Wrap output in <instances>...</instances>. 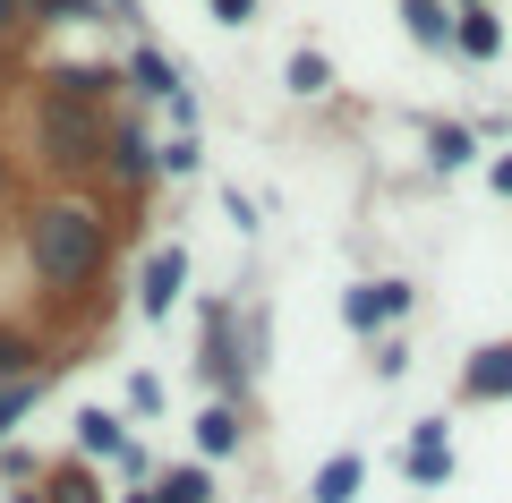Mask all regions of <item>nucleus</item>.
<instances>
[{"mask_svg":"<svg viewBox=\"0 0 512 503\" xmlns=\"http://www.w3.org/2000/svg\"><path fill=\"white\" fill-rule=\"evenodd\" d=\"M180 282H188V256H180V248H163V256L146 265V307H154V316L180 299Z\"/></svg>","mask_w":512,"mask_h":503,"instance_id":"nucleus-4","label":"nucleus"},{"mask_svg":"<svg viewBox=\"0 0 512 503\" xmlns=\"http://www.w3.org/2000/svg\"><path fill=\"white\" fill-rule=\"evenodd\" d=\"M26 256H35L43 282H86L94 256H103V222H94L86 205H43V214L26 222Z\"/></svg>","mask_w":512,"mask_h":503,"instance_id":"nucleus-1","label":"nucleus"},{"mask_svg":"<svg viewBox=\"0 0 512 503\" xmlns=\"http://www.w3.org/2000/svg\"><path fill=\"white\" fill-rule=\"evenodd\" d=\"M444 469H453V452H444V427H419V444H410V478L436 486Z\"/></svg>","mask_w":512,"mask_h":503,"instance_id":"nucleus-5","label":"nucleus"},{"mask_svg":"<svg viewBox=\"0 0 512 503\" xmlns=\"http://www.w3.org/2000/svg\"><path fill=\"white\" fill-rule=\"evenodd\" d=\"M410 35H419V43H444V35H453V18H444L436 0H410Z\"/></svg>","mask_w":512,"mask_h":503,"instance_id":"nucleus-10","label":"nucleus"},{"mask_svg":"<svg viewBox=\"0 0 512 503\" xmlns=\"http://www.w3.org/2000/svg\"><path fill=\"white\" fill-rule=\"evenodd\" d=\"M495 188H504V197H512V162H495Z\"/></svg>","mask_w":512,"mask_h":503,"instance_id":"nucleus-17","label":"nucleus"},{"mask_svg":"<svg viewBox=\"0 0 512 503\" xmlns=\"http://www.w3.org/2000/svg\"><path fill=\"white\" fill-rule=\"evenodd\" d=\"M43 145H52V162L86 171V162H103V120H94L77 94H52V103H43Z\"/></svg>","mask_w":512,"mask_h":503,"instance_id":"nucleus-2","label":"nucleus"},{"mask_svg":"<svg viewBox=\"0 0 512 503\" xmlns=\"http://www.w3.org/2000/svg\"><path fill=\"white\" fill-rule=\"evenodd\" d=\"M77 444H86V452H111V461H120V452H128V435H120V418L86 410V418H77Z\"/></svg>","mask_w":512,"mask_h":503,"instance_id":"nucleus-7","label":"nucleus"},{"mask_svg":"<svg viewBox=\"0 0 512 503\" xmlns=\"http://www.w3.org/2000/svg\"><path fill=\"white\" fill-rule=\"evenodd\" d=\"M461 393H470V401H495V393H512V342L478 350V367L461 376Z\"/></svg>","mask_w":512,"mask_h":503,"instance_id":"nucleus-3","label":"nucleus"},{"mask_svg":"<svg viewBox=\"0 0 512 503\" xmlns=\"http://www.w3.org/2000/svg\"><path fill=\"white\" fill-rule=\"evenodd\" d=\"M9 367H26V342H9V333H0V376H9Z\"/></svg>","mask_w":512,"mask_h":503,"instance_id":"nucleus-16","label":"nucleus"},{"mask_svg":"<svg viewBox=\"0 0 512 503\" xmlns=\"http://www.w3.org/2000/svg\"><path fill=\"white\" fill-rule=\"evenodd\" d=\"M436 162L461 171V162H470V128H436Z\"/></svg>","mask_w":512,"mask_h":503,"instance_id":"nucleus-14","label":"nucleus"},{"mask_svg":"<svg viewBox=\"0 0 512 503\" xmlns=\"http://www.w3.org/2000/svg\"><path fill=\"white\" fill-rule=\"evenodd\" d=\"M291 86H299V94H325V86H333V69H325L316 52H299V60H291Z\"/></svg>","mask_w":512,"mask_h":503,"instance_id":"nucleus-12","label":"nucleus"},{"mask_svg":"<svg viewBox=\"0 0 512 503\" xmlns=\"http://www.w3.org/2000/svg\"><path fill=\"white\" fill-rule=\"evenodd\" d=\"M9 18H18V0H0V26H9Z\"/></svg>","mask_w":512,"mask_h":503,"instance_id":"nucleus-18","label":"nucleus"},{"mask_svg":"<svg viewBox=\"0 0 512 503\" xmlns=\"http://www.w3.org/2000/svg\"><path fill=\"white\" fill-rule=\"evenodd\" d=\"M214 18H222V26H248V18H256V0H214Z\"/></svg>","mask_w":512,"mask_h":503,"instance_id":"nucleus-15","label":"nucleus"},{"mask_svg":"<svg viewBox=\"0 0 512 503\" xmlns=\"http://www.w3.org/2000/svg\"><path fill=\"white\" fill-rule=\"evenodd\" d=\"M137 86H146V94H163V103L180 111V69H171L163 52H137Z\"/></svg>","mask_w":512,"mask_h":503,"instance_id":"nucleus-8","label":"nucleus"},{"mask_svg":"<svg viewBox=\"0 0 512 503\" xmlns=\"http://www.w3.org/2000/svg\"><path fill=\"white\" fill-rule=\"evenodd\" d=\"M163 503H205V469H171V478H163Z\"/></svg>","mask_w":512,"mask_h":503,"instance_id":"nucleus-13","label":"nucleus"},{"mask_svg":"<svg viewBox=\"0 0 512 503\" xmlns=\"http://www.w3.org/2000/svg\"><path fill=\"white\" fill-rule=\"evenodd\" d=\"M359 495V452H342V461L316 469V503H350Z\"/></svg>","mask_w":512,"mask_h":503,"instance_id":"nucleus-6","label":"nucleus"},{"mask_svg":"<svg viewBox=\"0 0 512 503\" xmlns=\"http://www.w3.org/2000/svg\"><path fill=\"white\" fill-rule=\"evenodd\" d=\"M128 503H163V495H128Z\"/></svg>","mask_w":512,"mask_h":503,"instance_id":"nucleus-19","label":"nucleus"},{"mask_svg":"<svg viewBox=\"0 0 512 503\" xmlns=\"http://www.w3.org/2000/svg\"><path fill=\"white\" fill-rule=\"evenodd\" d=\"M197 444H205V452H231V444H239V418H231V410H205Z\"/></svg>","mask_w":512,"mask_h":503,"instance_id":"nucleus-11","label":"nucleus"},{"mask_svg":"<svg viewBox=\"0 0 512 503\" xmlns=\"http://www.w3.org/2000/svg\"><path fill=\"white\" fill-rule=\"evenodd\" d=\"M495 43H504V26H495L487 9H461V52H478V60H487Z\"/></svg>","mask_w":512,"mask_h":503,"instance_id":"nucleus-9","label":"nucleus"}]
</instances>
